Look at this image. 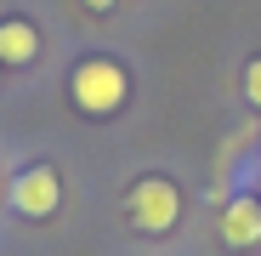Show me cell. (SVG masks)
I'll return each mask as SVG.
<instances>
[{"label": "cell", "instance_id": "cell-3", "mask_svg": "<svg viewBox=\"0 0 261 256\" xmlns=\"http://www.w3.org/2000/svg\"><path fill=\"white\" fill-rule=\"evenodd\" d=\"M12 211L23 222H46V217H57V205H63V177L51 165H23L17 177H12Z\"/></svg>", "mask_w": 261, "mask_h": 256}, {"label": "cell", "instance_id": "cell-8", "mask_svg": "<svg viewBox=\"0 0 261 256\" xmlns=\"http://www.w3.org/2000/svg\"><path fill=\"white\" fill-rule=\"evenodd\" d=\"M255 199H261V177H255Z\"/></svg>", "mask_w": 261, "mask_h": 256}, {"label": "cell", "instance_id": "cell-5", "mask_svg": "<svg viewBox=\"0 0 261 256\" xmlns=\"http://www.w3.org/2000/svg\"><path fill=\"white\" fill-rule=\"evenodd\" d=\"M40 57V29L29 17H0V63L6 68H23Z\"/></svg>", "mask_w": 261, "mask_h": 256}, {"label": "cell", "instance_id": "cell-4", "mask_svg": "<svg viewBox=\"0 0 261 256\" xmlns=\"http://www.w3.org/2000/svg\"><path fill=\"white\" fill-rule=\"evenodd\" d=\"M222 245L227 250H255L261 245V199L255 194H239L222 205Z\"/></svg>", "mask_w": 261, "mask_h": 256}, {"label": "cell", "instance_id": "cell-9", "mask_svg": "<svg viewBox=\"0 0 261 256\" xmlns=\"http://www.w3.org/2000/svg\"><path fill=\"white\" fill-rule=\"evenodd\" d=\"M0 68H6V63H0Z\"/></svg>", "mask_w": 261, "mask_h": 256}, {"label": "cell", "instance_id": "cell-1", "mask_svg": "<svg viewBox=\"0 0 261 256\" xmlns=\"http://www.w3.org/2000/svg\"><path fill=\"white\" fill-rule=\"evenodd\" d=\"M68 97H74V108H80L85 120H108V114H119L125 97H130V74H125V63H114V57H85V63H74V74H68Z\"/></svg>", "mask_w": 261, "mask_h": 256}, {"label": "cell", "instance_id": "cell-7", "mask_svg": "<svg viewBox=\"0 0 261 256\" xmlns=\"http://www.w3.org/2000/svg\"><path fill=\"white\" fill-rule=\"evenodd\" d=\"M85 6H91V12H108V6H114V0H85Z\"/></svg>", "mask_w": 261, "mask_h": 256}, {"label": "cell", "instance_id": "cell-6", "mask_svg": "<svg viewBox=\"0 0 261 256\" xmlns=\"http://www.w3.org/2000/svg\"><path fill=\"white\" fill-rule=\"evenodd\" d=\"M244 97H250V108H261V57L244 63Z\"/></svg>", "mask_w": 261, "mask_h": 256}, {"label": "cell", "instance_id": "cell-2", "mask_svg": "<svg viewBox=\"0 0 261 256\" xmlns=\"http://www.w3.org/2000/svg\"><path fill=\"white\" fill-rule=\"evenodd\" d=\"M125 222L137 228V234H170V228L182 222V188L170 182V177H159V171L137 177L130 194H125Z\"/></svg>", "mask_w": 261, "mask_h": 256}]
</instances>
